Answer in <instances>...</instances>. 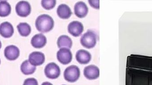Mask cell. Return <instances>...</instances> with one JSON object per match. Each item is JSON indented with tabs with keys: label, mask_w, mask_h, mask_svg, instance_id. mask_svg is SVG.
I'll list each match as a JSON object with an SVG mask.
<instances>
[{
	"label": "cell",
	"mask_w": 152,
	"mask_h": 85,
	"mask_svg": "<svg viewBox=\"0 0 152 85\" xmlns=\"http://www.w3.org/2000/svg\"><path fill=\"white\" fill-rule=\"evenodd\" d=\"M57 12L58 17L63 19L69 18L72 14V11L69 6L65 4L59 5Z\"/></svg>",
	"instance_id": "cell-16"
},
{
	"label": "cell",
	"mask_w": 152,
	"mask_h": 85,
	"mask_svg": "<svg viewBox=\"0 0 152 85\" xmlns=\"http://www.w3.org/2000/svg\"><path fill=\"white\" fill-rule=\"evenodd\" d=\"M126 85H152V56L135 54L128 56Z\"/></svg>",
	"instance_id": "cell-1"
},
{
	"label": "cell",
	"mask_w": 152,
	"mask_h": 85,
	"mask_svg": "<svg viewBox=\"0 0 152 85\" xmlns=\"http://www.w3.org/2000/svg\"><path fill=\"white\" fill-rule=\"evenodd\" d=\"M75 14L78 17H85L88 12V9L86 4L83 1L76 3L74 7Z\"/></svg>",
	"instance_id": "cell-13"
},
{
	"label": "cell",
	"mask_w": 152,
	"mask_h": 85,
	"mask_svg": "<svg viewBox=\"0 0 152 85\" xmlns=\"http://www.w3.org/2000/svg\"><path fill=\"white\" fill-rule=\"evenodd\" d=\"M97 36L95 32L92 30H88L80 38L81 45L86 48L90 49L94 47L96 44Z\"/></svg>",
	"instance_id": "cell-3"
},
{
	"label": "cell",
	"mask_w": 152,
	"mask_h": 85,
	"mask_svg": "<svg viewBox=\"0 0 152 85\" xmlns=\"http://www.w3.org/2000/svg\"><path fill=\"white\" fill-rule=\"evenodd\" d=\"M42 85H53L52 84H51L50 83H49L48 82H44L42 83Z\"/></svg>",
	"instance_id": "cell-24"
},
{
	"label": "cell",
	"mask_w": 152,
	"mask_h": 85,
	"mask_svg": "<svg viewBox=\"0 0 152 85\" xmlns=\"http://www.w3.org/2000/svg\"><path fill=\"white\" fill-rule=\"evenodd\" d=\"M1 46H2L1 42V41H0V49H1Z\"/></svg>",
	"instance_id": "cell-25"
},
{
	"label": "cell",
	"mask_w": 152,
	"mask_h": 85,
	"mask_svg": "<svg viewBox=\"0 0 152 85\" xmlns=\"http://www.w3.org/2000/svg\"><path fill=\"white\" fill-rule=\"evenodd\" d=\"M17 27L18 31L21 36L26 37L31 33V26L29 24L26 22L20 23Z\"/></svg>",
	"instance_id": "cell-19"
},
{
	"label": "cell",
	"mask_w": 152,
	"mask_h": 85,
	"mask_svg": "<svg viewBox=\"0 0 152 85\" xmlns=\"http://www.w3.org/2000/svg\"><path fill=\"white\" fill-rule=\"evenodd\" d=\"M19 49L14 45H10L5 47L4 50V55L5 58L9 60H17L20 55Z\"/></svg>",
	"instance_id": "cell-8"
},
{
	"label": "cell",
	"mask_w": 152,
	"mask_h": 85,
	"mask_svg": "<svg viewBox=\"0 0 152 85\" xmlns=\"http://www.w3.org/2000/svg\"><path fill=\"white\" fill-rule=\"evenodd\" d=\"M45 74L48 78L54 79L58 78L61 74L59 67L54 62L48 63L45 68Z\"/></svg>",
	"instance_id": "cell-5"
},
{
	"label": "cell",
	"mask_w": 152,
	"mask_h": 85,
	"mask_svg": "<svg viewBox=\"0 0 152 85\" xmlns=\"http://www.w3.org/2000/svg\"><path fill=\"white\" fill-rule=\"evenodd\" d=\"M58 60L64 65L69 64L71 62L73 58L72 52L69 48L63 47L60 48L57 54Z\"/></svg>",
	"instance_id": "cell-7"
},
{
	"label": "cell",
	"mask_w": 152,
	"mask_h": 85,
	"mask_svg": "<svg viewBox=\"0 0 152 85\" xmlns=\"http://www.w3.org/2000/svg\"><path fill=\"white\" fill-rule=\"evenodd\" d=\"M54 25V20L48 14L40 15L36 20V27L41 33H46L50 32L53 28Z\"/></svg>",
	"instance_id": "cell-2"
},
{
	"label": "cell",
	"mask_w": 152,
	"mask_h": 85,
	"mask_svg": "<svg viewBox=\"0 0 152 85\" xmlns=\"http://www.w3.org/2000/svg\"><path fill=\"white\" fill-rule=\"evenodd\" d=\"M69 33L75 37H78L82 34L84 30V26L81 22L73 21L68 26Z\"/></svg>",
	"instance_id": "cell-9"
},
{
	"label": "cell",
	"mask_w": 152,
	"mask_h": 85,
	"mask_svg": "<svg viewBox=\"0 0 152 85\" xmlns=\"http://www.w3.org/2000/svg\"><path fill=\"white\" fill-rule=\"evenodd\" d=\"M14 32L13 26L10 22L5 21L0 24V35L2 37L10 38L13 35Z\"/></svg>",
	"instance_id": "cell-12"
},
{
	"label": "cell",
	"mask_w": 152,
	"mask_h": 85,
	"mask_svg": "<svg viewBox=\"0 0 152 85\" xmlns=\"http://www.w3.org/2000/svg\"><path fill=\"white\" fill-rule=\"evenodd\" d=\"M47 43L46 37L42 33L34 36L31 40V44L35 48H41L44 47Z\"/></svg>",
	"instance_id": "cell-15"
},
{
	"label": "cell",
	"mask_w": 152,
	"mask_h": 85,
	"mask_svg": "<svg viewBox=\"0 0 152 85\" xmlns=\"http://www.w3.org/2000/svg\"><path fill=\"white\" fill-rule=\"evenodd\" d=\"M99 1H88L89 4L96 9H99Z\"/></svg>",
	"instance_id": "cell-23"
},
{
	"label": "cell",
	"mask_w": 152,
	"mask_h": 85,
	"mask_svg": "<svg viewBox=\"0 0 152 85\" xmlns=\"http://www.w3.org/2000/svg\"><path fill=\"white\" fill-rule=\"evenodd\" d=\"M1 59H0V64H1Z\"/></svg>",
	"instance_id": "cell-26"
},
{
	"label": "cell",
	"mask_w": 152,
	"mask_h": 85,
	"mask_svg": "<svg viewBox=\"0 0 152 85\" xmlns=\"http://www.w3.org/2000/svg\"><path fill=\"white\" fill-rule=\"evenodd\" d=\"M23 85H38V84L35 78H28L24 81Z\"/></svg>",
	"instance_id": "cell-22"
},
{
	"label": "cell",
	"mask_w": 152,
	"mask_h": 85,
	"mask_svg": "<svg viewBox=\"0 0 152 85\" xmlns=\"http://www.w3.org/2000/svg\"><path fill=\"white\" fill-rule=\"evenodd\" d=\"M57 44L59 48L66 47L69 49L72 47L73 42L69 36L66 35H62L58 38Z\"/></svg>",
	"instance_id": "cell-18"
},
{
	"label": "cell",
	"mask_w": 152,
	"mask_h": 85,
	"mask_svg": "<svg viewBox=\"0 0 152 85\" xmlns=\"http://www.w3.org/2000/svg\"><path fill=\"white\" fill-rule=\"evenodd\" d=\"M76 59L80 64H87L91 60V54L88 51L80 49L76 53Z\"/></svg>",
	"instance_id": "cell-14"
},
{
	"label": "cell",
	"mask_w": 152,
	"mask_h": 85,
	"mask_svg": "<svg viewBox=\"0 0 152 85\" xmlns=\"http://www.w3.org/2000/svg\"><path fill=\"white\" fill-rule=\"evenodd\" d=\"M36 70V67L31 64L28 60L24 61L20 65V70L25 75L34 74Z\"/></svg>",
	"instance_id": "cell-17"
},
{
	"label": "cell",
	"mask_w": 152,
	"mask_h": 85,
	"mask_svg": "<svg viewBox=\"0 0 152 85\" xmlns=\"http://www.w3.org/2000/svg\"></svg>",
	"instance_id": "cell-27"
},
{
	"label": "cell",
	"mask_w": 152,
	"mask_h": 85,
	"mask_svg": "<svg viewBox=\"0 0 152 85\" xmlns=\"http://www.w3.org/2000/svg\"><path fill=\"white\" fill-rule=\"evenodd\" d=\"M84 75L89 80L97 79L100 76V70L95 65H89L84 68Z\"/></svg>",
	"instance_id": "cell-10"
},
{
	"label": "cell",
	"mask_w": 152,
	"mask_h": 85,
	"mask_svg": "<svg viewBox=\"0 0 152 85\" xmlns=\"http://www.w3.org/2000/svg\"><path fill=\"white\" fill-rule=\"evenodd\" d=\"M11 12V6L6 1H0V17L9 16Z\"/></svg>",
	"instance_id": "cell-20"
},
{
	"label": "cell",
	"mask_w": 152,
	"mask_h": 85,
	"mask_svg": "<svg viewBox=\"0 0 152 85\" xmlns=\"http://www.w3.org/2000/svg\"><path fill=\"white\" fill-rule=\"evenodd\" d=\"M28 61L34 66L42 65L45 61V56L43 53L40 52H34L29 54Z\"/></svg>",
	"instance_id": "cell-11"
},
{
	"label": "cell",
	"mask_w": 152,
	"mask_h": 85,
	"mask_svg": "<svg viewBox=\"0 0 152 85\" xmlns=\"http://www.w3.org/2000/svg\"><path fill=\"white\" fill-rule=\"evenodd\" d=\"M42 6L45 9H53L56 4V0H42L41 1Z\"/></svg>",
	"instance_id": "cell-21"
},
{
	"label": "cell",
	"mask_w": 152,
	"mask_h": 85,
	"mask_svg": "<svg viewBox=\"0 0 152 85\" xmlns=\"http://www.w3.org/2000/svg\"><path fill=\"white\" fill-rule=\"evenodd\" d=\"M15 10L16 13L20 17H26L31 13V5L27 1H20L16 4Z\"/></svg>",
	"instance_id": "cell-6"
},
{
	"label": "cell",
	"mask_w": 152,
	"mask_h": 85,
	"mask_svg": "<svg viewBox=\"0 0 152 85\" xmlns=\"http://www.w3.org/2000/svg\"><path fill=\"white\" fill-rule=\"evenodd\" d=\"M80 76V70L77 66L71 65L67 68L64 72L65 80L69 83L75 82Z\"/></svg>",
	"instance_id": "cell-4"
}]
</instances>
